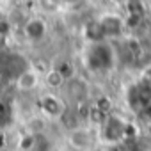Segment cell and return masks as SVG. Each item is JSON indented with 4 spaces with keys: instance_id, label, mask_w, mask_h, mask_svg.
<instances>
[{
    "instance_id": "obj_4",
    "label": "cell",
    "mask_w": 151,
    "mask_h": 151,
    "mask_svg": "<svg viewBox=\"0 0 151 151\" xmlns=\"http://www.w3.org/2000/svg\"><path fill=\"white\" fill-rule=\"evenodd\" d=\"M100 30H101V36L105 41L109 39H119L123 37L124 34V29H126V22L121 14H116V13H103L98 16L96 20Z\"/></svg>"
},
{
    "instance_id": "obj_1",
    "label": "cell",
    "mask_w": 151,
    "mask_h": 151,
    "mask_svg": "<svg viewBox=\"0 0 151 151\" xmlns=\"http://www.w3.org/2000/svg\"><path fill=\"white\" fill-rule=\"evenodd\" d=\"M126 133H128V123L117 114L105 116L103 121L98 124V137L105 144H117L126 137Z\"/></svg>"
},
{
    "instance_id": "obj_9",
    "label": "cell",
    "mask_w": 151,
    "mask_h": 151,
    "mask_svg": "<svg viewBox=\"0 0 151 151\" xmlns=\"http://www.w3.org/2000/svg\"><path fill=\"white\" fill-rule=\"evenodd\" d=\"M43 78H45V84H46V87H48L50 91H59V89L64 86V82H66L64 75H62L55 66L50 68V69H46V73L43 75Z\"/></svg>"
},
{
    "instance_id": "obj_2",
    "label": "cell",
    "mask_w": 151,
    "mask_h": 151,
    "mask_svg": "<svg viewBox=\"0 0 151 151\" xmlns=\"http://www.w3.org/2000/svg\"><path fill=\"white\" fill-rule=\"evenodd\" d=\"M66 142L73 151H93L96 135L89 124H75L69 126L66 133Z\"/></svg>"
},
{
    "instance_id": "obj_5",
    "label": "cell",
    "mask_w": 151,
    "mask_h": 151,
    "mask_svg": "<svg viewBox=\"0 0 151 151\" xmlns=\"http://www.w3.org/2000/svg\"><path fill=\"white\" fill-rule=\"evenodd\" d=\"M22 34L30 45L43 43L46 39V36H48V22H46V18L41 16V14L29 16L25 20V23L22 25Z\"/></svg>"
},
{
    "instance_id": "obj_7",
    "label": "cell",
    "mask_w": 151,
    "mask_h": 151,
    "mask_svg": "<svg viewBox=\"0 0 151 151\" xmlns=\"http://www.w3.org/2000/svg\"><path fill=\"white\" fill-rule=\"evenodd\" d=\"M41 84V75L34 66H27L25 69H22L16 77H14V86L18 91L22 93H30L34 89H37V86Z\"/></svg>"
},
{
    "instance_id": "obj_6",
    "label": "cell",
    "mask_w": 151,
    "mask_h": 151,
    "mask_svg": "<svg viewBox=\"0 0 151 151\" xmlns=\"http://www.w3.org/2000/svg\"><path fill=\"white\" fill-rule=\"evenodd\" d=\"M66 109H68V105L62 100V96L55 94L53 91H50V93H46L39 98V110L45 117H50V119L62 117Z\"/></svg>"
},
{
    "instance_id": "obj_3",
    "label": "cell",
    "mask_w": 151,
    "mask_h": 151,
    "mask_svg": "<svg viewBox=\"0 0 151 151\" xmlns=\"http://www.w3.org/2000/svg\"><path fill=\"white\" fill-rule=\"evenodd\" d=\"M60 89L64 93L62 100L66 101V105L68 103H71V105H82L89 98V84L84 78H80V77L68 78Z\"/></svg>"
},
{
    "instance_id": "obj_11",
    "label": "cell",
    "mask_w": 151,
    "mask_h": 151,
    "mask_svg": "<svg viewBox=\"0 0 151 151\" xmlns=\"http://www.w3.org/2000/svg\"><path fill=\"white\" fill-rule=\"evenodd\" d=\"M114 2H116V4H121V6H126L130 0H114Z\"/></svg>"
},
{
    "instance_id": "obj_10",
    "label": "cell",
    "mask_w": 151,
    "mask_h": 151,
    "mask_svg": "<svg viewBox=\"0 0 151 151\" xmlns=\"http://www.w3.org/2000/svg\"><path fill=\"white\" fill-rule=\"evenodd\" d=\"M13 25H11V22H9V18L7 16H0V39L2 37H7L11 32H13Z\"/></svg>"
},
{
    "instance_id": "obj_8",
    "label": "cell",
    "mask_w": 151,
    "mask_h": 151,
    "mask_svg": "<svg viewBox=\"0 0 151 151\" xmlns=\"http://www.w3.org/2000/svg\"><path fill=\"white\" fill-rule=\"evenodd\" d=\"M36 7L41 16H53L62 11L64 0H36Z\"/></svg>"
}]
</instances>
